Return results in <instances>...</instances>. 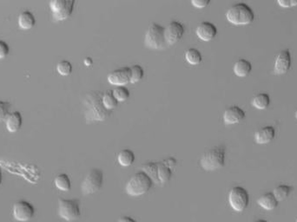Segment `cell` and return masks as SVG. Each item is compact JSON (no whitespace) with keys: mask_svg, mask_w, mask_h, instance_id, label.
I'll return each instance as SVG.
<instances>
[{"mask_svg":"<svg viewBox=\"0 0 297 222\" xmlns=\"http://www.w3.org/2000/svg\"><path fill=\"white\" fill-rule=\"evenodd\" d=\"M103 94L101 91H92L84 97V112L86 120L104 121L110 117L111 110L104 105Z\"/></svg>","mask_w":297,"mask_h":222,"instance_id":"obj_1","label":"cell"},{"mask_svg":"<svg viewBox=\"0 0 297 222\" xmlns=\"http://www.w3.org/2000/svg\"><path fill=\"white\" fill-rule=\"evenodd\" d=\"M226 18L231 24L241 25L252 23L255 18V13L252 8L247 4L237 3L231 6L226 12Z\"/></svg>","mask_w":297,"mask_h":222,"instance_id":"obj_2","label":"cell"},{"mask_svg":"<svg viewBox=\"0 0 297 222\" xmlns=\"http://www.w3.org/2000/svg\"><path fill=\"white\" fill-rule=\"evenodd\" d=\"M226 150L224 146H215L202 156L200 164L204 170L213 171L222 168L225 163Z\"/></svg>","mask_w":297,"mask_h":222,"instance_id":"obj_3","label":"cell"},{"mask_svg":"<svg viewBox=\"0 0 297 222\" xmlns=\"http://www.w3.org/2000/svg\"><path fill=\"white\" fill-rule=\"evenodd\" d=\"M153 180L144 171H138L129 178L125 186V191L130 196L144 195L152 187Z\"/></svg>","mask_w":297,"mask_h":222,"instance_id":"obj_4","label":"cell"},{"mask_svg":"<svg viewBox=\"0 0 297 222\" xmlns=\"http://www.w3.org/2000/svg\"><path fill=\"white\" fill-rule=\"evenodd\" d=\"M144 44L147 47L153 50L164 49L167 45L165 40L164 27L156 23L150 24L145 32Z\"/></svg>","mask_w":297,"mask_h":222,"instance_id":"obj_5","label":"cell"},{"mask_svg":"<svg viewBox=\"0 0 297 222\" xmlns=\"http://www.w3.org/2000/svg\"><path fill=\"white\" fill-rule=\"evenodd\" d=\"M58 214L68 221L78 219L81 215L80 201L78 199H59Z\"/></svg>","mask_w":297,"mask_h":222,"instance_id":"obj_6","label":"cell"},{"mask_svg":"<svg viewBox=\"0 0 297 222\" xmlns=\"http://www.w3.org/2000/svg\"><path fill=\"white\" fill-rule=\"evenodd\" d=\"M104 182V173L99 168H92L88 172L81 184L82 193L84 195H91L101 189Z\"/></svg>","mask_w":297,"mask_h":222,"instance_id":"obj_7","label":"cell"},{"mask_svg":"<svg viewBox=\"0 0 297 222\" xmlns=\"http://www.w3.org/2000/svg\"><path fill=\"white\" fill-rule=\"evenodd\" d=\"M228 203L233 210L243 212L249 206V193L243 187H233L228 192Z\"/></svg>","mask_w":297,"mask_h":222,"instance_id":"obj_8","label":"cell"},{"mask_svg":"<svg viewBox=\"0 0 297 222\" xmlns=\"http://www.w3.org/2000/svg\"><path fill=\"white\" fill-rule=\"evenodd\" d=\"M75 0H51L50 2L51 12L57 20L68 18L74 9Z\"/></svg>","mask_w":297,"mask_h":222,"instance_id":"obj_9","label":"cell"},{"mask_svg":"<svg viewBox=\"0 0 297 222\" xmlns=\"http://www.w3.org/2000/svg\"><path fill=\"white\" fill-rule=\"evenodd\" d=\"M35 215V208L29 201H17L13 206V217L20 222L29 221Z\"/></svg>","mask_w":297,"mask_h":222,"instance_id":"obj_10","label":"cell"},{"mask_svg":"<svg viewBox=\"0 0 297 222\" xmlns=\"http://www.w3.org/2000/svg\"><path fill=\"white\" fill-rule=\"evenodd\" d=\"M184 32H185V29L181 22H170L164 27L165 40L167 45L176 44L177 41H179L182 39Z\"/></svg>","mask_w":297,"mask_h":222,"instance_id":"obj_11","label":"cell"},{"mask_svg":"<svg viewBox=\"0 0 297 222\" xmlns=\"http://www.w3.org/2000/svg\"><path fill=\"white\" fill-rule=\"evenodd\" d=\"M130 67H121L119 69H115L109 73L107 80L109 83L117 86H124L130 82Z\"/></svg>","mask_w":297,"mask_h":222,"instance_id":"obj_12","label":"cell"},{"mask_svg":"<svg viewBox=\"0 0 297 222\" xmlns=\"http://www.w3.org/2000/svg\"><path fill=\"white\" fill-rule=\"evenodd\" d=\"M291 66V55L288 50H282L277 54L275 60L274 70L277 75L285 74Z\"/></svg>","mask_w":297,"mask_h":222,"instance_id":"obj_13","label":"cell"},{"mask_svg":"<svg viewBox=\"0 0 297 222\" xmlns=\"http://www.w3.org/2000/svg\"><path fill=\"white\" fill-rule=\"evenodd\" d=\"M195 33L199 39L204 41H210L213 39L217 34V28L216 25L209 21L201 22L198 24Z\"/></svg>","mask_w":297,"mask_h":222,"instance_id":"obj_14","label":"cell"},{"mask_svg":"<svg viewBox=\"0 0 297 222\" xmlns=\"http://www.w3.org/2000/svg\"><path fill=\"white\" fill-rule=\"evenodd\" d=\"M245 118V112L239 106L232 105L226 108L223 113V121L227 124L240 123Z\"/></svg>","mask_w":297,"mask_h":222,"instance_id":"obj_15","label":"cell"},{"mask_svg":"<svg viewBox=\"0 0 297 222\" xmlns=\"http://www.w3.org/2000/svg\"><path fill=\"white\" fill-rule=\"evenodd\" d=\"M276 129L273 126H264L255 134V141L258 144H266L275 138Z\"/></svg>","mask_w":297,"mask_h":222,"instance_id":"obj_16","label":"cell"},{"mask_svg":"<svg viewBox=\"0 0 297 222\" xmlns=\"http://www.w3.org/2000/svg\"><path fill=\"white\" fill-rule=\"evenodd\" d=\"M257 204L265 210L272 211L278 207L279 201L275 197L273 193H265L257 200Z\"/></svg>","mask_w":297,"mask_h":222,"instance_id":"obj_17","label":"cell"},{"mask_svg":"<svg viewBox=\"0 0 297 222\" xmlns=\"http://www.w3.org/2000/svg\"><path fill=\"white\" fill-rule=\"evenodd\" d=\"M22 115L19 111H13L6 117V128L10 132H16L22 126Z\"/></svg>","mask_w":297,"mask_h":222,"instance_id":"obj_18","label":"cell"},{"mask_svg":"<svg viewBox=\"0 0 297 222\" xmlns=\"http://www.w3.org/2000/svg\"><path fill=\"white\" fill-rule=\"evenodd\" d=\"M233 69H234L236 75L240 77V78H244L251 72L252 64L249 60L241 58L239 60L237 61V63H235Z\"/></svg>","mask_w":297,"mask_h":222,"instance_id":"obj_19","label":"cell"},{"mask_svg":"<svg viewBox=\"0 0 297 222\" xmlns=\"http://www.w3.org/2000/svg\"><path fill=\"white\" fill-rule=\"evenodd\" d=\"M18 24L23 29H30L36 23V18L32 12L24 10L18 15Z\"/></svg>","mask_w":297,"mask_h":222,"instance_id":"obj_20","label":"cell"},{"mask_svg":"<svg viewBox=\"0 0 297 222\" xmlns=\"http://www.w3.org/2000/svg\"><path fill=\"white\" fill-rule=\"evenodd\" d=\"M117 162L123 167H129L135 162V154L129 149H123L117 155Z\"/></svg>","mask_w":297,"mask_h":222,"instance_id":"obj_21","label":"cell"},{"mask_svg":"<svg viewBox=\"0 0 297 222\" xmlns=\"http://www.w3.org/2000/svg\"><path fill=\"white\" fill-rule=\"evenodd\" d=\"M252 105L258 109H265L270 104V96L267 93H259L253 97Z\"/></svg>","mask_w":297,"mask_h":222,"instance_id":"obj_22","label":"cell"},{"mask_svg":"<svg viewBox=\"0 0 297 222\" xmlns=\"http://www.w3.org/2000/svg\"><path fill=\"white\" fill-rule=\"evenodd\" d=\"M184 57L187 62L192 65H197L201 63L203 59L201 51L195 48H189L186 50L184 53Z\"/></svg>","mask_w":297,"mask_h":222,"instance_id":"obj_23","label":"cell"},{"mask_svg":"<svg viewBox=\"0 0 297 222\" xmlns=\"http://www.w3.org/2000/svg\"><path fill=\"white\" fill-rule=\"evenodd\" d=\"M292 191H293V187L282 184V185L276 187L272 193L275 195V197L277 199V201H282L288 198Z\"/></svg>","mask_w":297,"mask_h":222,"instance_id":"obj_24","label":"cell"},{"mask_svg":"<svg viewBox=\"0 0 297 222\" xmlns=\"http://www.w3.org/2000/svg\"><path fill=\"white\" fill-rule=\"evenodd\" d=\"M55 185L57 189L62 191H69L72 188V182L68 174H57L55 178Z\"/></svg>","mask_w":297,"mask_h":222,"instance_id":"obj_25","label":"cell"},{"mask_svg":"<svg viewBox=\"0 0 297 222\" xmlns=\"http://www.w3.org/2000/svg\"><path fill=\"white\" fill-rule=\"evenodd\" d=\"M142 171L147 174L153 181H156V183H159V180L157 176V162H150L145 163L142 166Z\"/></svg>","mask_w":297,"mask_h":222,"instance_id":"obj_26","label":"cell"},{"mask_svg":"<svg viewBox=\"0 0 297 222\" xmlns=\"http://www.w3.org/2000/svg\"><path fill=\"white\" fill-rule=\"evenodd\" d=\"M171 175H172L171 168L167 167L162 162H157V176H158L159 182L164 183L166 181H168L171 179Z\"/></svg>","mask_w":297,"mask_h":222,"instance_id":"obj_27","label":"cell"},{"mask_svg":"<svg viewBox=\"0 0 297 222\" xmlns=\"http://www.w3.org/2000/svg\"><path fill=\"white\" fill-rule=\"evenodd\" d=\"M102 100L105 108H108L110 110H112L113 108H116L118 103V101L113 95L112 90L105 91V93L103 94Z\"/></svg>","mask_w":297,"mask_h":222,"instance_id":"obj_28","label":"cell"},{"mask_svg":"<svg viewBox=\"0 0 297 222\" xmlns=\"http://www.w3.org/2000/svg\"><path fill=\"white\" fill-rule=\"evenodd\" d=\"M130 72H131L130 83H132V84L138 83L144 78V68L141 65H139V64H134V65L130 66Z\"/></svg>","mask_w":297,"mask_h":222,"instance_id":"obj_29","label":"cell"},{"mask_svg":"<svg viewBox=\"0 0 297 222\" xmlns=\"http://www.w3.org/2000/svg\"><path fill=\"white\" fill-rule=\"evenodd\" d=\"M112 92L118 102L125 101L129 98V90L124 86H117L114 90H112Z\"/></svg>","mask_w":297,"mask_h":222,"instance_id":"obj_30","label":"cell"},{"mask_svg":"<svg viewBox=\"0 0 297 222\" xmlns=\"http://www.w3.org/2000/svg\"><path fill=\"white\" fill-rule=\"evenodd\" d=\"M57 71L63 76H67L71 74L72 71V64L70 61L61 60L57 64Z\"/></svg>","mask_w":297,"mask_h":222,"instance_id":"obj_31","label":"cell"},{"mask_svg":"<svg viewBox=\"0 0 297 222\" xmlns=\"http://www.w3.org/2000/svg\"><path fill=\"white\" fill-rule=\"evenodd\" d=\"M9 102L0 100V121L3 120L9 114Z\"/></svg>","mask_w":297,"mask_h":222,"instance_id":"obj_32","label":"cell"},{"mask_svg":"<svg viewBox=\"0 0 297 222\" xmlns=\"http://www.w3.org/2000/svg\"><path fill=\"white\" fill-rule=\"evenodd\" d=\"M9 51L10 48L8 44L5 42L4 40L0 39V58H3V57L7 56V54L9 53Z\"/></svg>","mask_w":297,"mask_h":222,"instance_id":"obj_33","label":"cell"},{"mask_svg":"<svg viewBox=\"0 0 297 222\" xmlns=\"http://www.w3.org/2000/svg\"><path fill=\"white\" fill-rule=\"evenodd\" d=\"M277 4L284 8H289L297 6V0H277Z\"/></svg>","mask_w":297,"mask_h":222,"instance_id":"obj_34","label":"cell"},{"mask_svg":"<svg viewBox=\"0 0 297 222\" xmlns=\"http://www.w3.org/2000/svg\"><path fill=\"white\" fill-rule=\"evenodd\" d=\"M210 0H191V4L196 8H204L210 4Z\"/></svg>","mask_w":297,"mask_h":222,"instance_id":"obj_35","label":"cell"},{"mask_svg":"<svg viewBox=\"0 0 297 222\" xmlns=\"http://www.w3.org/2000/svg\"><path fill=\"white\" fill-rule=\"evenodd\" d=\"M162 163L169 167V168H175L177 165V160L175 159L174 157H169L162 161Z\"/></svg>","mask_w":297,"mask_h":222,"instance_id":"obj_36","label":"cell"},{"mask_svg":"<svg viewBox=\"0 0 297 222\" xmlns=\"http://www.w3.org/2000/svg\"><path fill=\"white\" fill-rule=\"evenodd\" d=\"M118 222H138L135 219L129 216L121 217L120 219H118Z\"/></svg>","mask_w":297,"mask_h":222,"instance_id":"obj_37","label":"cell"},{"mask_svg":"<svg viewBox=\"0 0 297 222\" xmlns=\"http://www.w3.org/2000/svg\"><path fill=\"white\" fill-rule=\"evenodd\" d=\"M92 63V59L90 58V57H86L85 59H84V63L85 64H87V65H90Z\"/></svg>","mask_w":297,"mask_h":222,"instance_id":"obj_38","label":"cell"},{"mask_svg":"<svg viewBox=\"0 0 297 222\" xmlns=\"http://www.w3.org/2000/svg\"><path fill=\"white\" fill-rule=\"evenodd\" d=\"M253 222H268V221H267V220H266V219H256V220H255V221H253Z\"/></svg>","mask_w":297,"mask_h":222,"instance_id":"obj_39","label":"cell"},{"mask_svg":"<svg viewBox=\"0 0 297 222\" xmlns=\"http://www.w3.org/2000/svg\"><path fill=\"white\" fill-rule=\"evenodd\" d=\"M1 182H2V170H1V168H0V185H1Z\"/></svg>","mask_w":297,"mask_h":222,"instance_id":"obj_40","label":"cell"},{"mask_svg":"<svg viewBox=\"0 0 297 222\" xmlns=\"http://www.w3.org/2000/svg\"><path fill=\"white\" fill-rule=\"evenodd\" d=\"M294 116H295V117H296V119H297V109H296V110H295V113H294Z\"/></svg>","mask_w":297,"mask_h":222,"instance_id":"obj_41","label":"cell"},{"mask_svg":"<svg viewBox=\"0 0 297 222\" xmlns=\"http://www.w3.org/2000/svg\"><path fill=\"white\" fill-rule=\"evenodd\" d=\"M295 222H297V218H296V220H295Z\"/></svg>","mask_w":297,"mask_h":222,"instance_id":"obj_42","label":"cell"}]
</instances>
